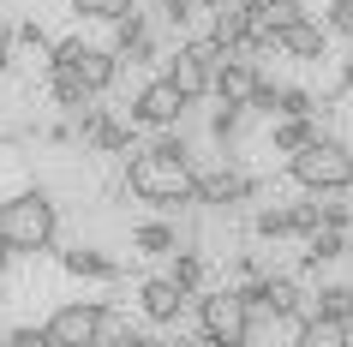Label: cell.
I'll return each mask as SVG.
<instances>
[{
    "instance_id": "obj_39",
    "label": "cell",
    "mask_w": 353,
    "mask_h": 347,
    "mask_svg": "<svg viewBox=\"0 0 353 347\" xmlns=\"http://www.w3.org/2000/svg\"><path fill=\"white\" fill-rule=\"evenodd\" d=\"M132 347H174V341H162V335H132Z\"/></svg>"
},
{
    "instance_id": "obj_44",
    "label": "cell",
    "mask_w": 353,
    "mask_h": 347,
    "mask_svg": "<svg viewBox=\"0 0 353 347\" xmlns=\"http://www.w3.org/2000/svg\"><path fill=\"white\" fill-rule=\"evenodd\" d=\"M0 347H6V341H0Z\"/></svg>"
},
{
    "instance_id": "obj_29",
    "label": "cell",
    "mask_w": 353,
    "mask_h": 347,
    "mask_svg": "<svg viewBox=\"0 0 353 347\" xmlns=\"http://www.w3.org/2000/svg\"><path fill=\"white\" fill-rule=\"evenodd\" d=\"M252 234L258 239H288V204H263L252 216Z\"/></svg>"
},
{
    "instance_id": "obj_9",
    "label": "cell",
    "mask_w": 353,
    "mask_h": 347,
    "mask_svg": "<svg viewBox=\"0 0 353 347\" xmlns=\"http://www.w3.org/2000/svg\"><path fill=\"white\" fill-rule=\"evenodd\" d=\"M180 114H186V102H180V90H174L168 78H150L144 90L132 96V126L174 132V126H180Z\"/></svg>"
},
{
    "instance_id": "obj_7",
    "label": "cell",
    "mask_w": 353,
    "mask_h": 347,
    "mask_svg": "<svg viewBox=\"0 0 353 347\" xmlns=\"http://www.w3.org/2000/svg\"><path fill=\"white\" fill-rule=\"evenodd\" d=\"M263 180H252V174H234L228 162H192V204H216V210H228V204H245L258 198Z\"/></svg>"
},
{
    "instance_id": "obj_25",
    "label": "cell",
    "mask_w": 353,
    "mask_h": 347,
    "mask_svg": "<svg viewBox=\"0 0 353 347\" xmlns=\"http://www.w3.org/2000/svg\"><path fill=\"white\" fill-rule=\"evenodd\" d=\"M168 281H174V288L192 299V293L204 288V257H198V252H174V270H168Z\"/></svg>"
},
{
    "instance_id": "obj_5",
    "label": "cell",
    "mask_w": 353,
    "mask_h": 347,
    "mask_svg": "<svg viewBox=\"0 0 353 347\" xmlns=\"http://www.w3.org/2000/svg\"><path fill=\"white\" fill-rule=\"evenodd\" d=\"M228 60V48L216 37H186L174 54H168V84L180 90V102H204L210 96V78H216V66Z\"/></svg>"
},
{
    "instance_id": "obj_33",
    "label": "cell",
    "mask_w": 353,
    "mask_h": 347,
    "mask_svg": "<svg viewBox=\"0 0 353 347\" xmlns=\"http://www.w3.org/2000/svg\"><path fill=\"white\" fill-rule=\"evenodd\" d=\"M323 30H335V37L353 42V0H330V24Z\"/></svg>"
},
{
    "instance_id": "obj_12",
    "label": "cell",
    "mask_w": 353,
    "mask_h": 347,
    "mask_svg": "<svg viewBox=\"0 0 353 347\" xmlns=\"http://www.w3.org/2000/svg\"><path fill=\"white\" fill-rule=\"evenodd\" d=\"M114 54H120V66H144V60H156V37H150V24H144V12L132 6V12H120L114 19Z\"/></svg>"
},
{
    "instance_id": "obj_3",
    "label": "cell",
    "mask_w": 353,
    "mask_h": 347,
    "mask_svg": "<svg viewBox=\"0 0 353 347\" xmlns=\"http://www.w3.org/2000/svg\"><path fill=\"white\" fill-rule=\"evenodd\" d=\"M234 299L245 306V317H276V324H305L317 317L312 311V293L299 288V275H252L245 288H234Z\"/></svg>"
},
{
    "instance_id": "obj_38",
    "label": "cell",
    "mask_w": 353,
    "mask_h": 347,
    "mask_svg": "<svg viewBox=\"0 0 353 347\" xmlns=\"http://www.w3.org/2000/svg\"><path fill=\"white\" fill-rule=\"evenodd\" d=\"M78 132H72V120H60V126H48V144H72Z\"/></svg>"
},
{
    "instance_id": "obj_1",
    "label": "cell",
    "mask_w": 353,
    "mask_h": 347,
    "mask_svg": "<svg viewBox=\"0 0 353 347\" xmlns=\"http://www.w3.org/2000/svg\"><path fill=\"white\" fill-rule=\"evenodd\" d=\"M60 239V204L48 192H12V198H0V246L6 252H48Z\"/></svg>"
},
{
    "instance_id": "obj_42",
    "label": "cell",
    "mask_w": 353,
    "mask_h": 347,
    "mask_svg": "<svg viewBox=\"0 0 353 347\" xmlns=\"http://www.w3.org/2000/svg\"><path fill=\"white\" fill-rule=\"evenodd\" d=\"M114 6H120V12H132V6H138V0H114Z\"/></svg>"
},
{
    "instance_id": "obj_15",
    "label": "cell",
    "mask_w": 353,
    "mask_h": 347,
    "mask_svg": "<svg viewBox=\"0 0 353 347\" xmlns=\"http://www.w3.org/2000/svg\"><path fill=\"white\" fill-rule=\"evenodd\" d=\"M299 19H312L305 0H252V30H263V37H281V30H294Z\"/></svg>"
},
{
    "instance_id": "obj_36",
    "label": "cell",
    "mask_w": 353,
    "mask_h": 347,
    "mask_svg": "<svg viewBox=\"0 0 353 347\" xmlns=\"http://www.w3.org/2000/svg\"><path fill=\"white\" fill-rule=\"evenodd\" d=\"M276 96H281V84L258 78V90H252V102H245V108H263V114H276Z\"/></svg>"
},
{
    "instance_id": "obj_31",
    "label": "cell",
    "mask_w": 353,
    "mask_h": 347,
    "mask_svg": "<svg viewBox=\"0 0 353 347\" xmlns=\"http://www.w3.org/2000/svg\"><path fill=\"white\" fill-rule=\"evenodd\" d=\"M317 234V204H288V239H312Z\"/></svg>"
},
{
    "instance_id": "obj_10",
    "label": "cell",
    "mask_w": 353,
    "mask_h": 347,
    "mask_svg": "<svg viewBox=\"0 0 353 347\" xmlns=\"http://www.w3.org/2000/svg\"><path fill=\"white\" fill-rule=\"evenodd\" d=\"M72 132H84V144L102 150V156H126V150H132V120H120L114 108H96V102L78 108V126Z\"/></svg>"
},
{
    "instance_id": "obj_16",
    "label": "cell",
    "mask_w": 353,
    "mask_h": 347,
    "mask_svg": "<svg viewBox=\"0 0 353 347\" xmlns=\"http://www.w3.org/2000/svg\"><path fill=\"white\" fill-rule=\"evenodd\" d=\"M245 30H252V0H222V6H210V37L222 42V48L245 42Z\"/></svg>"
},
{
    "instance_id": "obj_23",
    "label": "cell",
    "mask_w": 353,
    "mask_h": 347,
    "mask_svg": "<svg viewBox=\"0 0 353 347\" xmlns=\"http://www.w3.org/2000/svg\"><path fill=\"white\" fill-rule=\"evenodd\" d=\"M276 120H317V96L305 84H281L276 96Z\"/></svg>"
},
{
    "instance_id": "obj_17",
    "label": "cell",
    "mask_w": 353,
    "mask_h": 347,
    "mask_svg": "<svg viewBox=\"0 0 353 347\" xmlns=\"http://www.w3.org/2000/svg\"><path fill=\"white\" fill-rule=\"evenodd\" d=\"M60 270L78 275V281H114L120 264H114L108 252H96V246H72V252H60Z\"/></svg>"
},
{
    "instance_id": "obj_13",
    "label": "cell",
    "mask_w": 353,
    "mask_h": 347,
    "mask_svg": "<svg viewBox=\"0 0 353 347\" xmlns=\"http://www.w3.org/2000/svg\"><path fill=\"white\" fill-rule=\"evenodd\" d=\"M138 311H144L150 324H180V311H186V293L174 288L168 275H150L144 288H138Z\"/></svg>"
},
{
    "instance_id": "obj_24",
    "label": "cell",
    "mask_w": 353,
    "mask_h": 347,
    "mask_svg": "<svg viewBox=\"0 0 353 347\" xmlns=\"http://www.w3.org/2000/svg\"><path fill=\"white\" fill-rule=\"evenodd\" d=\"M132 246H138V252H150V257H168V252H180V234H174L168 221H144V228L132 234Z\"/></svg>"
},
{
    "instance_id": "obj_4",
    "label": "cell",
    "mask_w": 353,
    "mask_h": 347,
    "mask_svg": "<svg viewBox=\"0 0 353 347\" xmlns=\"http://www.w3.org/2000/svg\"><path fill=\"white\" fill-rule=\"evenodd\" d=\"M288 174H294V186H305V192H353V150L341 144V138H312V144L299 150V156H288Z\"/></svg>"
},
{
    "instance_id": "obj_37",
    "label": "cell",
    "mask_w": 353,
    "mask_h": 347,
    "mask_svg": "<svg viewBox=\"0 0 353 347\" xmlns=\"http://www.w3.org/2000/svg\"><path fill=\"white\" fill-rule=\"evenodd\" d=\"M12 60H19V48H12V24L0 19V72H6V66H12Z\"/></svg>"
},
{
    "instance_id": "obj_18",
    "label": "cell",
    "mask_w": 353,
    "mask_h": 347,
    "mask_svg": "<svg viewBox=\"0 0 353 347\" xmlns=\"http://www.w3.org/2000/svg\"><path fill=\"white\" fill-rule=\"evenodd\" d=\"M276 54H294V60H323V24L299 19L294 30H281V37H276Z\"/></svg>"
},
{
    "instance_id": "obj_27",
    "label": "cell",
    "mask_w": 353,
    "mask_h": 347,
    "mask_svg": "<svg viewBox=\"0 0 353 347\" xmlns=\"http://www.w3.org/2000/svg\"><path fill=\"white\" fill-rule=\"evenodd\" d=\"M317 228H347L353 221V204H347V192H317Z\"/></svg>"
},
{
    "instance_id": "obj_19",
    "label": "cell",
    "mask_w": 353,
    "mask_h": 347,
    "mask_svg": "<svg viewBox=\"0 0 353 347\" xmlns=\"http://www.w3.org/2000/svg\"><path fill=\"white\" fill-rule=\"evenodd\" d=\"M341 252H347V239H341V228H317V234L305 239V257H299V270L312 275V270H323V264H335Z\"/></svg>"
},
{
    "instance_id": "obj_8",
    "label": "cell",
    "mask_w": 353,
    "mask_h": 347,
    "mask_svg": "<svg viewBox=\"0 0 353 347\" xmlns=\"http://www.w3.org/2000/svg\"><path fill=\"white\" fill-rule=\"evenodd\" d=\"M102 317H108L102 299H66L42 329H48V341H54V347H90L96 335H102Z\"/></svg>"
},
{
    "instance_id": "obj_30",
    "label": "cell",
    "mask_w": 353,
    "mask_h": 347,
    "mask_svg": "<svg viewBox=\"0 0 353 347\" xmlns=\"http://www.w3.org/2000/svg\"><path fill=\"white\" fill-rule=\"evenodd\" d=\"M240 126H245V108H234V102H222V108L210 114V138H216V144H234Z\"/></svg>"
},
{
    "instance_id": "obj_40",
    "label": "cell",
    "mask_w": 353,
    "mask_h": 347,
    "mask_svg": "<svg viewBox=\"0 0 353 347\" xmlns=\"http://www.w3.org/2000/svg\"><path fill=\"white\" fill-rule=\"evenodd\" d=\"M341 90H353V54L341 60Z\"/></svg>"
},
{
    "instance_id": "obj_28",
    "label": "cell",
    "mask_w": 353,
    "mask_h": 347,
    "mask_svg": "<svg viewBox=\"0 0 353 347\" xmlns=\"http://www.w3.org/2000/svg\"><path fill=\"white\" fill-rule=\"evenodd\" d=\"M48 90H54V102H60L66 114H78L84 102H90V90H84V84H78L72 72H48Z\"/></svg>"
},
{
    "instance_id": "obj_26",
    "label": "cell",
    "mask_w": 353,
    "mask_h": 347,
    "mask_svg": "<svg viewBox=\"0 0 353 347\" xmlns=\"http://www.w3.org/2000/svg\"><path fill=\"white\" fill-rule=\"evenodd\" d=\"M12 48H24V54H37L42 66H48V48H54V37L42 30L37 19H24V24H12Z\"/></svg>"
},
{
    "instance_id": "obj_34",
    "label": "cell",
    "mask_w": 353,
    "mask_h": 347,
    "mask_svg": "<svg viewBox=\"0 0 353 347\" xmlns=\"http://www.w3.org/2000/svg\"><path fill=\"white\" fill-rule=\"evenodd\" d=\"M0 341H6V347H54V341H48V329H37V324H19L12 335H0Z\"/></svg>"
},
{
    "instance_id": "obj_32",
    "label": "cell",
    "mask_w": 353,
    "mask_h": 347,
    "mask_svg": "<svg viewBox=\"0 0 353 347\" xmlns=\"http://www.w3.org/2000/svg\"><path fill=\"white\" fill-rule=\"evenodd\" d=\"M156 12H162V24H174V30H186V24L198 19V6H192V0H156Z\"/></svg>"
},
{
    "instance_id": "obj_21",
    "label": "cell",
    "mask_w": 353,
    "mask_h": 347,
    "mask_svg": "<svg viewBox=\"0 0 353 347\" xmlns=\"http://www.w3.org/2000/svg\"><path fill=\"white\" fill-rule=\"evenodd\" d=\"M294 347H353L347 324H330V317H305L294 335Z\"/></svg>"
},
{
    "instance_id": "obj_22",
    "label": "cell",
    "mask_w": 353,
    "mask_h": 347,
    "mask_svg": "<svg viewBox=\"0 0 353 347\" xmlns=\"http://www.w3.org/2000/svg\"><path fill=\"white\" fill-rule=\"evenodd\" d=\"M312 138H323V132H317V120H276V132H270V144H276L281 156H299Z\"/></svg>"
},
{
    "instance_id": "obj_41",
    "label": "cell",
    "mask_w": 353,
    "mask_h": 347,
    "mask_svg": "<svg viewBox=\"0 0 353 347\" xmlns=\"http://www.w3.org/2000/svg\"><path fill=\"white\" fill-rule=\"evenodd\" d=\"M6 264H12V252H6V246H0V275H6Z\"/></svg>"
},
{
    "instance_id": "obj_43",
    "label": "cell",
    "mask_w": 353,
    "mask_h": 347,
    "mask_svg": "<svg viewBox=\"0 0 353 347\" xmlns=\"http://www.w3.org/2000/svg\"><path fill=\"white\" fill-rule=\"evenodd\" d=\"M192 6H204V12H210V6H222V0H192Z\"/></svg>"
},
{
    "instance_id": "obj_35",
    "label": "cell",
    "mask_w": 353,
    "mask_h": 347,
    "mask_svg": "<svg viewBox=\"0 0 353 347\" xmlns=\"http://www.w3.org/2000/svg\"><path fill=\"white\" fill-rule=\"evenodd\" d=\"M72 12H78V19H102V24L120 19V6H114V0H72Z\"/></svg>"
},
{
    "instance_id": "obj_14",
    "label": "cell",
    "mask_w": 353,
    "mask_h": 347,
    "mask_svg": "<svg viewBox=\"0 0 353 347\" xmlns=\"http://www.w3.org/2000/svg\"><path fill=\"white\" fill-rule=\"evenodd\" d=\"M72 78H78L90 96L114 90V78H120V54H114V48H90V42H84V54L72 60Z\"/></svg>"
},
{
    "instance_id": "obj_11",
    "label": "cell",
    "mask_w": 353,
    "mask_h": 347,
    "mask_svg": "<svg viewBox=\"0 0 353 347\" xmlns=\"http://www.w3.org/2000/svg\"><path fill=\"white\" fill-rule=\"evenodd\" d=\"M258 60H240V54H228L222 66H216V78H210V90H216V102H234V108H245L252 102V90H258Z\"/></svg>"
},
{
    "instance_id": "obj_2",
    "label": "cell",
    "mask_w": 353,
    "mask_h": 347,
    "mask_svg": "<svg viewBox=\"0 0 353 347\" xmlns=\"http://www.w3.org/2000/svg\"><path fill=\"white\" fill-rule=\"evenodd\" d=\"M126 192L156 210H180V204H192V162H168L156 150H138L126 162Z\"/></svg>"
},
{
    "instance_id": "obj_20",
    "label": "cell",
    "mask_w": 353,
    "mask_h": 347,
    "mask_svg": "<svg viewBox=\"0 0 353 347\" xmlns=\"http://www.w3.org/2000/svg\"><path fill=\"white\" fill-rule=\"evenodd\" d=\"M312 311H317V317H330V324H347L353 329V281H335V288L312 293Z\"/></svg>"
},
{
    "instance_id": "obj_6",
    "label": "cell",
    "mask_w": 353,
    "mask_h": 347,
    "mask_svg": "<svg viewBox=\"0 0 353 347\" xmlns=\"http://www.w3.org/2000/svg\"><path fill=\"white\" fill-rule=\"evenodd\" d=\"M252 317L245 306L234 299V288H216V293H198V335L210 347H252Z\"/></svg>"
}]
</instances>
